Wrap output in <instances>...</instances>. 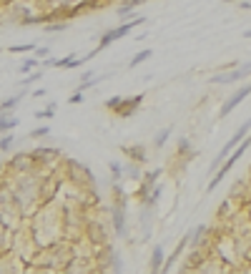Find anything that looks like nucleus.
Listing matches in <instances>:
<instances>
[{
    "label": "nucleus",
    "mask_w": 251,
    "mask_h": 274,
    "mask_svg": "<svg viewBox=\"0 0 251 274\" xmlns=\"http://www.w3.org/2000/svg\"><path fill=\"white\" fill-rule=\"evenodd\" d=\"M161 194H163V184L158 181L156 186L151 189V194H148V199H146V201H143L141 207H156V204H158V199H161Z\"/></svg>",
    "instance_id": "obj_20"
},
{
    "label": "nucleus",
    "mask_w": 251,
    "mask_h": 274,
    "mask_svg": "<svg viewBox=\"0 0 251 274\" xmlns=\"http://www.w3.org/2000/svg\"><path fill=\"white\" fill-rule=\"evenodd\" d=\"M68 103H70V106L83 103V91H73V93H70V98H68Z\"/></svg>",
    "instance_id": "obj_35"
},
{
    "label": "nucleus",
    "mask_w": 251,
    "mask_h": 274,
    "mask_svg": "<svg viewBox=\"0 0 251 274\" xmlns=\"http://www.w3.org/2000/svg\"><path fill=\"white\" fill-rule=\"evenodd\" d=\"M108 219H111V229H113V237L116 239H123L128 234V216H126V207H116L111 204L108 207Z\"/></svg>",
    "instance_id": "obj_9"
},
{
    "label": "nucleus",
    "mask_w": 251,
    "mask_h": 274,
    "mask_svg": "<svg viewBox=\"0 0 251 274\" xmlns=\"http://www.w3.org/2000/svg\"><path fill=\"white\" fill-rule=\"evenodd\" d=\"M95 83H98V78H95L93 73H91V71H86V73H83V76H81V86H78V88H76V91H88V88H93Z\"/></svg>",
    "instance_id": "obj_21"
},
{
    "label": "nucleus",
    "mask_w": 251,
    "mask_h": 274,
    "mask_svg": "<svg viewBox=\"0 0 251 274\" xmlns=\"http://www.w3.org/2000/svg\"><path fill=\"white\" fill-rule=\"evenodd\" d=\"M146 0H118V5H116V13L121 15V18H133V13H136V8H141Z\"/></svg>",
    "instance_id": "obj_15"
},
{
    "label": "nucleus",
    "mask_w": 251,
    "mask_h": 274,
    "mask_svg": "<svg viewBox=\"0 0 251 274\" xmlns=\"http://www.w3.org/2000/svg\"><path fill=\"white\" fill-rule=\"evenodd\" d=\"M143 98H146V93H133V96L121 98V103H118V108L113 111V116H116V119H131V116H136L138 108L143 106Z\"/></svg>",
    "instance_id": "obj_8"
},
{
    "label": "nucleus",
    "mask_w": 251,
    "mask_h": 274,
    "mask_svg": "<svg viewBox=\"0 0 251 274\" xmlns=\"http://www.w3.org/2000/svg\"><path fill=\"white\" fill-rule=\"evenodd\" d=\"M48 56H51V48H48V45L35 48V58H40V61H43V58H48Z\"/></svg>",
    "instance_id": "obj_36"
},
{
    "label": "nucleus",
    "mask_w": 251,
    "mask_h": 274,
    "mask_svg": "<svg viewBox=\"0 0 251 274\" xmlns=\"http://www.w3.org/2000/svg\"><path fill=\"white\" fill-rule=\"evenodd\" d=\"M70 23L68 20H53V23H43V31L45 33H61V31H68Z\"/></svg>",
    "instance_id": "obj_25"
},
{
    "label": "nucleus",
    "mask_w": 251,
    "mask_h": 274,
    "mask_svg": "<svg viewBox=\"0 0 251 274\" xmlns=\"http://www.w3.org/2000/svg\"><path fill=\"white\" fill-rule=\"evenodd\" d=\"M18 119L15 116H0V133H10L13 128H18Z\"/></svg>",
    "instance_id": "obj_23"
},
{
    "label": "nucleus",
    "mask_w": 251,
    "mask_h": 274,
    "mask_svg": "<svg viewBox=\"0 0 251 274\" xmlns=\"http://www.w3.org/2000/svg\"><path fill=\"white\" fill-rule=\"evenodd\" d=\"M176 156H181V158H186L188 164L196 158V149H193V144H191V139L188 136H181L179 141H176Z\"/></svg>",
    "instance_id": "obj_13"
},
{
    "label": "nucleus",
    "mask_w": 251,
    "mask_h": 274,
    "mask_svg": "<svg viewBox=\"0 0 251 274\" xmlns=\"http://www.w3.org/2000/svg\"><path fill=\"white\" fill-rule=\"evenodd\" d=\"M31 153H33V158H35V164H38V171H40V174H48V171L61 169V161H63L61 149L35 146V149H31Z\"/></svg>",
    "instance_id": "obj_5"
},
{
    "label": "nucleus",
    "mask_w": 251,
    "mask_h": 274,
    "mask_svg": "<svg viewBox=\"0 0 251 274\" xmlns=\"http://www.w3.org/2000/svg\"><path fill=\"white\" fill-rule=\"evenodd\" d=\"M10 237H13V232L0 221V254H3L5 249H10Z\"/></svg>",
    "instance_id": "obj_24"
},
{
    "label": "nucleus",
    "mask_w": 251,
    "mask_h": 274,
    "mask_svg": "<svg viewBox=\"0 0 251 274\" xmlns=\"http://www.w3.org/2000/svg\"><path fill=\"white\" fill-rule=\"evenodd\" d=\"M171 133H173V126H163V128L158 131L156 136H154V151H161V149H163V146L168 144Z\"/></svg>",
    "instance_id": "obj_18"
},
{
    "label": "nucleus",
    "mask_w": 251,
    "mask_h": 274,
    "mask_svg": "<svg viewBox=\"0 0 251 274\" xmlns=\"http://www.w3.org/2000/svg\"><path fill=\"white\" fill-rule=\"evenodd\" d=\"M148 58H151V48H143V51H138V53H136V56L128 61V68H138L141 63L148 61Z\"/></svg>",
    "instance_id": "obj_26"
},
{
    "label": "nucleus",
    "mask_w": 251,
    "mask_h": 274,
    "mask_svg": "<svg viewBox=\"0 0 251 274\" xmlns=\"http://www.w3.org/2000/svg\"><path fill=\"white\" fill-rule=\"evenodd\" d=\"M108 272L111 274H123V259H121V254L113 249V254H111V264H108Z\"/></svg>",
    "instance_id": "obj_22"
},
{
    "label": "nucleus",
    "mask_w": 251,
    "mask_h": 274,
    "mask_svg": "<svg viewBox=\"0 0 251 274\" xmlns=\"http://www.w3.org/2000/svg\"><path fill=\"white\" fill-rule=\"evenodd\" d=\"M108 171H111V181H123V164L111 161V164H108Z\"/></svg>",
    "instance_id": "obj_27"
},
{
    "label": "nucleus",
    "mask_w": 251,
    "mask_h": 274,
    "mask_svg": "<svg viewBox=\"0 0 251 274\" xmlns=\"http://www.w3.org/2000/svg\"><path fill=\"white\" fill-rule=\"evenodd\" d=\"M23 274H61L58 269H53V267H45V264H38V262H28L26 264V269Z\"/></svg>",
    "instance_id": "obj_19"
},
{
    "label": "nucleus",
    "mask_w": 251,
    "mask_h": 274,
    "mask_svg": "<svg viewBox=\"0 0 251 274\" xmlns=\"http://www.w3.org/2000/svg\"><path fill=\"white\" fill-rule=\"evenodd\" d=\"M223 3H236V0H223Z\"/></svg>",
    "instance_id": "obj_40"
},
{
    "label": "nucleus",
    "mask_w": 251,
    "mask_h": 274,
    "mask_svg": "<svg viewBox=\"0 0 251 274\" xmlns=\"http://www.w3.org/2000/svg\"><path fill=\"white\" fill-rule=\"evenodd\" d=\"M5 164H8V169H10L13 176H20V174H40L31 151H18L15 156H10Z\"/></svg>",
    "instance_id": "obj_6"
},
{
    "label": "nucleus",
    "mask_w": 251,
    "mask_h": 274,
    "mask_svg": "<svg viewBox=\"0 0 251 274\" xmlns=\"http://www.w3.org/2000/svg\"><path fill=\"white\" fill-rule=\"evenodd\" d=\"M251 96V83H246V86H241V88H236V93L234 96H229L223 103H221L219 108V119H226V116H231V111H236L239 106H241V101L244 98H249Z\"/></svg>",
    "instance_id": "obj_10"
},
{
    "label": "nucleus",
    "mask_w": 251,
    "mask_h": 274,
    "mask_svg": "<svg viewBox=\"0 0 251 274\" xmlns=\"http://www.w3.org/2000/svg\"><path fill=\"white\" fill-rule=\"evenodd\" d=\"M244 38H251V28L249 31H244Z\"/></svg>",
    "instance_id": "obj_39"
},
{
    "label": "nucleus",
    "mask_w": 251,
    "mask_h": 274,
    "mask_svg": "<svg viewBox=\"0 0 251 274\" xmlns=\"http://www.w3.org/2000/svg\"><path fill=\"white\" fill-rule=\"evenodd\" d=\"M73 257H76L73 242H68V239H58V242L48 244V246H43V249H38V254L33 257V262L45 264V267H53V269L63 272V269H65V264H68Z\"/></svg>",
    "instance_id": "obj_2"
},
{
    "label": "nucleus",
    "mask_w": 251,
    "mask_h": 274,
    "mask_svg": "<svg viewBox=\"0 0 251 274\" xmlns=\"http://www.w3.org/2000/svg\"><path fill=\"white\" fill-rule=\"evenodd\" d=\"M121 98H123V96H111V98H108V101L103 103V106H106V111H111V113H113V111L118 108V103H121Z\"/></svg>",
    "instance_id": "obj_34"
},
{
    "label": "nucleus",
    "mask_w": 251,
    "mask_h": 274,
    "mask_svg": "<svg viewBox=\"0 0 251 274\" xmlns=\"http://www.w3.org/2000/svg\"><path fill=\"white\" fill-rule=\"evenodd\" d=\"M23 96H26V91H20L18 96H8V98H3V101H0V116H13L15 108L20 106Z\"/></svg>",
    "instance_id": "obj_14"
},
{
    "label": "nucleus",
    "mask_w": 251,
    "mask_h": 274,
    "mask_svg": "<svg viewBox=\"0 0 251 274\" xmlns=\"http://www.w3.org/2000/svg\"><path fill=\"white\" fill-rule=\"evenodd\" d=\"M146 20L148 18H143V15H136V18H131V20H123L121 26H113V28H108V31L101 35V40H98V45H95V56L101 53V51H106L111 43H116V40H121L126 38L131 31H136V28H141V26H146Z\"/></svg>",
    "instance_id": "obj_3"
},
{
    "label": "nucleus",
    "mask_w": 251,
    "mask_h": 274,
    "mask_svg": "<svg viewBox=\"0 0 251 274\" xmlns=\"http://www.w3.org/2000/svg\"><path fill=\"white\" fill-rule=\"evenodd\" d=\"M38 65H40V58H26V61L20 63V73L23 76H28V73H33V71H38Z\"/></svg>",
    "instance_id": "obj_28"
},
{
    "label": "nucleus",
    "mask_w": 251,
    "mask_h": 274,
    "mask_svg": "<svg viewBox=\"0 0 251 274\" xmlns=\"http://www.w3.org/2000/svg\"><path fill=\"white\" fill-rule=\"evenodd\" d=\"M239 8H241V10H251V0H244V3H239Z\"/></svg>",
    "instance_id": "obj_38"
},
{
    "label": "nucleus",
    "mask_w": 251,
    "mask_h": 274,
    "mask_svg": "<svg viewBox=\"0 0 251 274\" xmlns=\"http://www.w3.org/2000/svg\"><path fill=\"white\" fill-rule=\"evenodd\" d=\"M249 149H251V133L246 136V139H244V141H241V144H239V146H236V149H234V151L229 153V156H226V161H223L219 169L211 174V181L206 184V194H211V191H214V189H216V186L223 181V176H226V174H229V171L236 166V161H239L244 153L249 151Z\"/></svg>",
    "instance_id": "obj_4"
},
{
    "label": "nucleus",
    "mask_w": 251,
    "mask_h": 274,
    "mask_svg": "<svg viewBox=\"0 0 251 274\" xmlns=\"http://www.w3.org/2000/svg\"><path fill=\"white\" fill-rule=\"evenodd\" d=\"M249 76H251V61L239 63V65L231 68V71H223V73L211 76V83H216V86H231V83H239V81H244V78H249Z\"/></svg>",
    "instance_id": "obj_7"
},
{
    "label": "nucleus",
    "mask_w": 251,
    "mask_h": 274,
    "mask_svg": "<svg viewBox=\"0 0 251 274\" xmlns=\"http://www.w3.org/2000/svg\"><path fill=\"white\" fill-rule=\"evenodd\" d=\"M35 48L38 45H33V43H23V45H10L8 51L10 53H35Z\"/></svg>",
    "instance_id": "obj_33"
},
{
    "label": "nucleus",
    "mask_w": 251,
    "mask_h": 274,
    "mask_svg": "<svg viewBox=\"0 0 251 274\" xmlns=\"http://www.w3.org/2000/svg\"><path fill=\"white\" fill-rule=\"evenodd\" d=\"M56 111H58V106H56V103H48L43 111H35V119H53Z\"/></svg>",
    "instance_id": "obj_32"
},
{
    "label": "nucleus",
    "mask_w": 251,
    "mask_h": 274,
    "mask_svg": "<svg viewBox=\"0 0 251 274\" xmlns=\"http://www.w3.org/2000/svg\"><path fill=\"white\" fill-rule=\"evenodd\" d=\"M113 3H118V0H113Z\"/></svg>",
    "instance_id": "obj_41"
},
{
    "label": "nucleus",
    "mask_w": 251,
    "mask_h": 274,
    "mask_svg": "<svg viewBox=\"0 0 251 274\" xmlns=\"http://www.w3.org/2000/svg\"><path fill=\"white\" fill-rule=\"evenodd\" d=\"M126 176H128L131 181L138 184L143 179V166H141V164H133V161H126L123 164V179Z\"/></svg>",
    "instance_id": "obj_16"
},
{
    "label": "nucleus",
    "mask_w": 251,
    "mask_h": 274,
    "mask_svg": "<svg viewBox=\"0 0 251 274\" xmlns=\"http://www.w3.org/2000/svg\"><path fill=\"white\" fill-rule=\"evenodd\" d=\"M40 78H43V71H33V73H28L23 81H18V86H20V88H31L33 83L40 81Z\"/></svg>",
    "instance_id": "obj_29"
},
{
    "label": "nucleus",
    "mask_w": 251,
    "mask_h": 274,
    "mask_svg": "<svg viewBox=\"0 0 251 274\" xmlns=\"http://www.w3.org/2000/svg\"><path fill=\"white\" fill-rule=\"evenodd\" d=\"M51 136V126H38V128H33L31 133H28V139L33 141H38V139H48Z\"/></svg>",
    "instance_id": "obj_31"
},
{
    "label": "nucleus",
    "mask_w": 251,
    "mask_h": 274,
    "mask_svg": "<svg viewBox=\"0 0 251 274\" xmlns=\"http://www.w3.org/2000/svg\"><path fill=\"white\" fill-rule=\"evenodd\" d=\"M13 144H15V136H13V131L10 133H0V151H10L13 149Z\"/></svg>",
    "instance_id": "obj_30"
},
{
    "label": "nucleus",
    "mask_w": 251,
    "mask_h": 274,
    "mask_svg": "<svg viewBox=\"0 0 251 274\" xmlns=\"http://www.w3.org/2000/svg\"><path fill=\"white\" fill-rule=\"evenodd\" d=\"M166 262V249L163 244H156L151 249V259H148V274H161V267Z\"/></svg>",
    "instance_id": "obj_12"
},
{
    "label": "nucleus",
    "mask_w": 251,
    "mask_h": 274,
    "mask_svg": "<svg viewBox=\"0 0 251 274\" xmlns=\"http://www.w3.org/2000/svg\"><path fill=\"white\" fill-rule=\"evenodd\" d=\"M83 58H78L76 53H70V56H65V58H58L56 61V68H61V71H70V68H81L83 65Z\"/></svg>",
    "instance_id": "obj_17"
},
{
    "label": "nucleus",
    "mask_w": 251,
    "mask_h": 274,
    "mask_svg": "<svg viewBox=\"0 0 251 274\" xmlns=\"http://www.w3.org/2000/svg\"><path fill=\"white\" fill-rule=\"evenodd\" d=\"M45 93H48V91H45V88H35V91L31 93V98H43Z\"/></svg>",
    "instance_id": "obj_37"
},
{
    "label": "nucleus",
    "mask_w": 251,
    "mask_h": 274,
    "mask_svg": "<svg viewBox=\"0 0 251 274\" xmlns=\"http://www.w3.org/2000/svg\"><path fill=\"white\" fill-rule=\"evenodd\" d=\"M121 153L126 156V161H133V164H141V166H146V164H148V146H146V144L121 146Z\"/></svg>",
    "instance_id": "obj_11"
},
{
    "label": "nucleus",
    "mask_w": 251,
    "mask_h": 274,
    "mask_svg": "<svg viewBox=\"0 0 251 274\" xmlns=\"http://www.w3.org/2000/svg\"><path fill=\"white\" fill-rule=\"evenodd\" d=\"M61 176L68 186L78 189L83 196H88V194L95 191V174L91 171L88 164H83V161H78V158H63Z\"/></svg>",
    "instance_id": "obj_1"
}]
</instances>
